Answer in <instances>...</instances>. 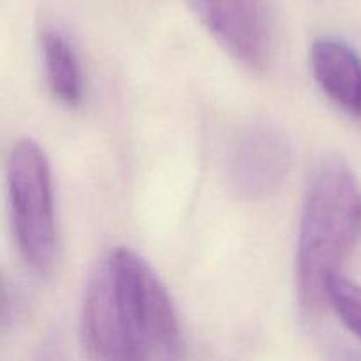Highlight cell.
<instances>
[{
    "mask_svg": "<svg viewBox=\"0 0 361 361\" xmlns=\"http://www.w3.org/2000/svg\"><path fill=\"white\" fill-rule=\"evenodd\" d=\"M80 331L83 349L94 360H169L182 349L168 289L130 249H115L95 267Z\"/></svg>",
    "mask_w": 361,
    "mask_h": 361,
    "instance_id": "6da1fadb",
    "label": "cell"
},
{
    "mask_svg": "<svg viewBox=\"0 0 361 361\" xmlns=\"http://www.w3.org/2000/svg\"><path fill=\"white\" fill-rule=\"evenodd\" d=\"M361 242V187L341 155H326L309 176L295 259L302 312L316 317L328 305V282Z\"/></svg>",
    "mask_w": 361,
    "mask_h": 361,
    "instance_id": "7a4b0ae2",
    "label": "cell"
},
{
    "mask_svg": "<svg viewBox=\"0 0 361 361\" xmlns=\"http://www.w3.org/2000/svg\"><path fill=\"white\" fill-rule=\"evenodd\" d=\"M7 190L18 250L37 274L55 263L56 222L51 168L35 141L20 140L7 157Z\"/></svg>",
    "mask_w": 361,
    "mask_h": 361,
    "instance_id": "3957f363",
    "label": "cell"
},
{
    "mask_svg": "<svg viewBox=\"0 0 361 361\" xmlns=\"http://www.w3.org/2000/svg\"><path fill=\"white\" fill-rule=\"evenodd\" d=\"M295 161L289 137L270 123H254L236 136L228 161L229 185L240 200L259 201L277 192Z\"/></svg>",
    "mask_w": 361,
    "mask_h": 361,
    "instance_id": "277c9868",
    "label": "cell"
},
{
    "mask_svg": "<svg viewBox=\"0 0 361 361\" xmlns=\"http://www.w3.org/2000/svg\"><path fill=\"white\" fill-rule=\"evenodd\" d=\"M208 34L250 71L271 60V25L267 0H189Z\"/></svg>",
    "mask_w": 361,
    "mask_h": 361,
    "instance_id": "5b68a950",
    "label": "cell"
},
{
    "mask_svg": "<svg viewBox=\"0 0 361 361\" xmlns=\"http://www.w3.org/2000/svg\"><path fill=\"white\" fill-rule=\"evenodd\" d=\"M310 69L335 106L361 120V59L338 39H317L310 49Z\"/></svg>",
    "mask_w": 361,
    "mask_h": 361,
    "instance_id": "8992f818",
    "label": "cell"
},
{
    "mask_svg": "<svg viewBox=\"0 0 361 361\" xmlns=\"http://www.w3.org/2000/svg\"><path fill=\"white\" fill-rule=\"evenodd\" d=\"M41 48L51 95L66 108H78L83 101L85 78L74 46L60 32L48 30L42 34Z\"/></svg>",
    "mask_w": 361,
    "mask_h": 361,
    "instance_id": "52a82bcc",
    "label": "cell"
},
{
    "mask_svg": "<svg viewBox=\"0 0 361 361\" xmlns=\"http://www.w3.org/2000/svg\"><path fill=\"white\" fill-rule=\"evenodd\" d=\"M328 305L361 342V286L344 275L335 274L328 282Z\"/></svg>",
    "mask_w": 361,
    "mask_h": 361,
    "instance_id": "ba28073f",
    "label": "cell"
}]
</instances>
